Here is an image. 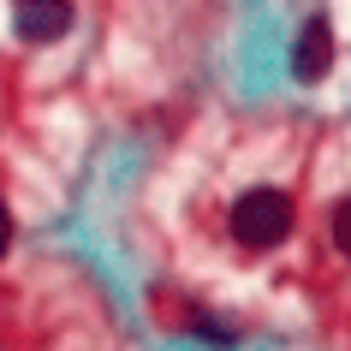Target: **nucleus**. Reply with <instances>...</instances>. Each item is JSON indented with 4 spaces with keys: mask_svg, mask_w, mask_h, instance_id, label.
<instances>
[{
    "mask_svg": "<svg viewBox=\"0 0 351 351\" xmlns=\"http://www.w3.org/2000/svg\"><path fill=\"white\" fill-rule=\"evenodd\" d=\"M333 239H339V250L351 256V197H346L339 208H333Z\"/></svg>",
    "mask_w": 351,
    "mask_h": 351,
    "instance_id": "4",
    "label": "nucleus"
},
{
    "mask_svg": "<svg viewBox=\"0 0 351 351\" xmlns=\"http://www.w3.org/2000/svg\"><path fill=\"white\" fill-rule=\"evenodd\" d=\"M12 30L24 42H54L72 30V0H12Z\"/></svg>",
    "mask_w": 351,
    "mask_h": 351,
    "instance_id": "2",
    "label": "nucleus"
},
{
    "mask_svg": "<svg viewBox=\"0 0 351 351\" xmlns=\"http://www.w3.org/2000/svg\"><path fill=\"white\" fill-rule=\"evenodd\" d=\"M286 232H292V203H286V191L256 185V191H244L239 203H232V239L239 244L268 250V244H280Z\"/></svg>",
    "mask_w": 351,
    "mask_h": 351,
    "instance_id": "1",
    "label": "nucleus"
},
{
    "mask_svg": "<svg viewBox=\"0 0 351 351\" xmlns=\"http://www.w3.org/2000/svg\"><path fill=\"white\" fill-rule=\"evenodd\" d=\"M328 66H333V30H328V19H310L292 42V77L298 84H322Z\"/></svg>",
    "mask_w": 351,
    "mask_h": 351,
    "instance_id": "3",
    "label": "nucleus"
},
{
    "mask_svg": "<svg viewBox=\"0 0 351 351\" xmlns=\"http://www.w3.org/2000/svg\"><path fill=\"white\" fill-rule=\"evenodd\" d=\"M6 244H12V215H6V203H0V256H6Z\"/></svg>",
    "mask_w": 351,
    "mask_h": 351,
    "instance_id": "5",
    "label": "nucleus"
}]
</instances>
